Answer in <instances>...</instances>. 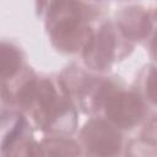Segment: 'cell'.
<instances>
[{
    "instance_id": "6da1fadb",
    "label": "cell",
    "mask_w": 157,
    "mask_h": 157,
    "mask_svg": "<svg viewBox=\"0 0 157 157\" xmlns=\"http://www.w3.org/2000/svg\"><path fill=\"white\" fill-rule=\"evenodd\" d=\"M76 2H54L48 12V29L53 44L64 52L85 49L92 33L85 23V9Z\"/></svg>"
},
{
    "instance_id": "7a4b0ae2",
    "label": "cell",
    "mask_w": 157,
    "mask_h": 157,
    "mask_svg": "<svg viewBox=\"0 0 157 157\" xmlns=\"http://www.w3.org/2000/svg\"><path fill=\"white\" fill-rule=\"evenodd\" d=\"M87 150L96 157H114L120 148L121 137L118 130L104 120H91L82 130Z\"/></svg>"
},
{
    "instance_id": "3957f363",
    "label": "cell",
    "mask_w": 157,
    "mask_h": 157,
    "mask_svg": "<svg viewBox=\"0 0 157 157\" xmlns=\"http://www.w3.org/2000/svg\"><path fill=\"white\" fill-rule=\"evenodd\" d=\"M115 28L108 23L104 25L96 37L92 36L86 48L83 56L86 64L94 70H104L110 66L117 56V33Z\"/></svg>"
},
{
    "instance_id": "277c9868",
    "label": "cell",
    "mask_w": 157,
    "mask_h": 157,
    "mask_svg": "<svg viewBox=\"0 0 157 157\" xmlns=\"http://www.w3.org/2000/svg\"><path fill=\"white\" fill-rule=\"evenodd\" d=\"M107 117L118 126L130 129L144 115V104L140 97L132 92L112 94L105 102Z\"/></svg>"
},
{
    "instance_id": "5b68a950",
    "label": "cell",
    "mask_w": 157,
    "mask_h": 157,
    "mask_svg": "<svg viewBox=\"0 0 157 157\" xmlns=\"http://www.w3.org/2000/svg\"><path fill=\"white\" fill-rule=\"evenodd\" d=\"M141 9H126L118 21L120 32L131 39L142 38L148 33L150 18L148 13L140 11Z\"/></svg>"
},
{
    "instance_id": "8992f818",
    "label": "cell",
    "mask_w": 157,
    "mask_h": 157,
    "mask_svg": "<svg viewBox=\"0 0 157 157\" xmlns=\"http://www.w3.org/2000/svg\"><path fill=\"white\" fill-rule=\"evenodd\" d=\"M22 65L21 52L6 43L0 44V82L13 77Z\"/></svg>"
},
{
    "instance_id": "52a82bcc",
    "label": "cell",
    "mask_w": 157,
    "mask_h": 157,
    "mask_svg": "<svg viewBox=\"0 0 157 157\" xmlns=\"http://www.w3.org/2000/svg\"><path fill=\"white\" fill-rule=\"evenodd\" d=\"M43 157H80V146L66 139L45 140L43 146Z\"/></svg>"
},
{
    "instance_id": "ba28073f",
    "label": "cell",
    "mask_w": 157,
    "mask_h": 157,
    "mask_svg": "<svg viewBox=\"0 0 157 157\" xmlns=\"http://www.w3.org/2000/svg\"><path fill=\"white\" fill-rule=\"evenodd\" d=\"M12 157H43L42 147L36 142H22L16 148L11 150Z\"/></svg>"
}]
</instances>
